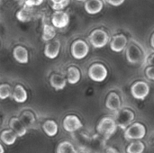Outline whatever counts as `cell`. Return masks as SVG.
<instances>
[{"label":"cell","mask_w":154,"mask_h":153,"mask_svg":"<svg viewBox=\"0 0 154 153\" xmlns=\"http://www.w3.org/2000/svg\"><path fill=\"white\" fill-rule=\"evenodd\" d=\"M117 126L118 125L115 119L111 117H104L99 122L97 130L98 134L101 135L106 141L116 132Z\"/></svg>","instance_id":"6da1fadb"},{"label":"cell","mask_w":154,"mask_h":153,"mask_svg":"<svg viewBox=\"0 0 154 153\" xmlns=\"http://www.w3.org/2000/svg\"><path fill=\"white\" fill-rule=\"evenodd\" d=\"M88 40L94 48L99 49V48L105 47L108 43L109 36L106 31L101 30V29H97V30H94L90 33Z\"/></svg>","instance_id":"7a4b0ae2"},{"label":"cell","mask_w":154,"mask_h":153,"mask_svg":"<svg viewBox=\"0 0 154 153\" xmlns=\"http://www.w3.org/2000/svg\"><path fill=\"white\" fill-rule=\"evenodd\" d=\"M117 125L125 130L126 129L134 120V114L130 109H120L116 112L115 118Z\"/></svg>","instance_id":"3957f363"},{"label":"cell","mask_w":154,"mask_h":153,"mask_svg":"<svg viewBox=\"0 0 154 153\" xmlns=\"http://www.w3.org/2000/svg\"><path fill=\"white\" fill-rule=\"evenodd\" d=\"M145 134H146V129L144 125L140 123H135L125 130V138L128 141L141 140L144 138Z\"/></svg>","instance_id":"277c9868"},{"label":"cell","mask_w":154,"mask_h":153,"mask_svg":"<svg viewBox=\"0 0 154 153\" xmlns=\"http://www.w3.org/2000/svg\"><path fill=\"white\" fill-rule=\"evenodd\" d=\"M107 74L106 68L100 63L93 64L88 69V76L95 82H103L106 78Z\"/></svg>","instance_id":"5b68a950"},{"label":"cell","mask_w":154,"mask_h":153,"mask_svg":"<svg viewBox=\"0 0 154 153\" xmlns=\"http://www.w3.org/2000/svg\"><path fill=\"white\" fill-rule=\"evenodd\" d=\"M150 93V87L144 81H137L131 87L132 96L138 100H143Z\"/></svg>","instance_id":"8992f818"},{"label":"cell","mask_w":154,"mask_h":153,"mask_svg":"<svg viewBox=\"0 0 154 153\" xmlns=\"http://www.w3.org/2000/svg\"><path fill=\"white\" fill-rule=\"evenodd\" d=\"M143 51L141 48L134 44L131 43L126 49V59L131 64H139L143 60Z\"/></svg>","instance_id":"52a82bcc"},{"label":"cell","mask_w":154,"mask_h":153,"mask_svg":"<svg viewBox=\"0 0 154 153\" xmlns=\"http://www.w3.org/2000/svg\"><path fill=\"white\" fill-rule=\"evenodd\" d=\"M88 45L82 40H77L71 45V54L76 60L84 59L88 55Z\"/></svg>","instance_id":"ba28073f"},{"label":"cell","mask_w":154,"mask_h":153,"mask_svg":"<svg viewBox=\"0 0 154 153\" xmlns=\"http://www.w3.org/2000/svg\"><path fill=\"white\" fill-rule=\"evenodd\" d=\"M63 128L68 133H75L82 128V123L76 115H68L63 120Z\"/></svg>","instance_id":"9c48e42d"},{"label":"cell","mask_w":154,"mask_h":153,"mask_svg":"<svg viewBox=\"0 0 154 153\" xmlns=\"http://www.w3.org/2000/svg\"><path fill=\"white\" fill-rule=\"evenodd\" d=\"M51 23H52V25L56 28H59V29L65 28L66 26H68L69 23V16L67 13L61 10H58L52 14Z\"/></svg>","instance_id":"30bf717a"},{"label":"cell","mask_w":154,"mask_h":153,"mask_svg":"<svg viewBox=\"0 0 154 153\" xmlns=\"http://www.w3.org/2000/svg\"><path fill=\"white\" fill-rule=\"evenodd\" d=\"M127 45V38L124 34L115 35L110 42V48L113 51L121 52L123 51Z\"/></svg>","instance_id":"8fae6325"},{"label":"cell","mask_w":154,"mask_h":153,"mask_svg":"<svg viewBox=\"0 0 154 153\" xmlns=\"http://www.w3.org/2000/svg\"><path fill=\"white\" fill-rule=\"evenodd\" d=\"M60 49V42L59 40H53L50 42H48L44 48V54L49 59H55L59 53Z\"/></svg>","instance_id":"7c38bea8"},{"label":"cell","mask_w":154,"mask_h":153,"mask_svg":"<svg viewBox=\"0 0 154 153\" xmlns=\"http://www.w3.org/2000/svg\"><path fill=\"white\" fill-rule=\"evenodd\" d=\"M121 105L122 103H121V99L119 96L115 92H111L106 98V106L111 111L117 112L118 110L121 109Z\"/></svg>","instance_id":"4fadbf2b"},{"label":"cell","mask_w":154,"mask_h":153,"mask_svg":"<svg viewBox=\"0 0 154 153\" xmlns=\"http://www.w3.org/2000/svg\"><path fill=\"white\" fill-rule=\"evenodd\" d=\"M9 125H10V128L13 131H14L19 137L24 136L26 134V133H27V127L23 124V123L21 121L20 118L13 117L10 120Z\"/></svg>","instance_id":"5bb4252c"},{"label":"cell","mask_w":154,"mask_h":153,"mask_svg":"<svg viewBox=\"0 0 154 153\" xmlns=\"http://www.w3.org/2000/svg\"><path fill=\"white\" fill-rule=\"evenodd\" d=\"M13 56L17 62L22 64H25L29 60L28 50L23 46H16L13 50Z\"/></svg>","instance_id":"9a60e30c"},{"label":"cell","mask_w":154,"mask_h":153,"mask_svg":"<svg viewBox=\"0 0 154 153\" xmlns=\"http://www.w3.org/2000/svg\"><path fill=\"white\" fill-rule=\"evenodd\" d=\"M103 2L101 0H87L85 3V10L89 14H97L103 9Z\"/></svg>","instance_id":"2e32d148"},{"label":"cell","mask_w":154,"mask_h":153,"mask_svg":"<svg viewBox=\"0 0 154 153\" xmlns=\"http://www.w3.org/2000/svg\"><path fill=\"white\" fill-rule=\"evenodd\" d=\"M68 79L60 74H52L50 78V83L55 90H62L65 88Z\"/></svg>","instance_id":"e0dca14e"},{"label":"cell","mask_w":154,"mask_h":153,"mask_svg":"<svg viewBox=\"0 0 154 153\" xmlns=\"http://www.w3.org/2000/svg\"><path fill=\"white\" fill-rule=\"evenodd\" d=\"M12 97L17 103H24L27 100V92L23 86L17 85L14 88Z\"/></svg>","instance_id":"ac0fdd59"},{"label":"cell","mask_w":154,"mask_h":153,"mask_svg":"<svg viewBox=\"0 0 154 153\" xmlns=\"http://www.w3.org/2000/svg\"><path fill=\"white\" fill-rule=\"evenodd\" d=\"M81 78L80 71L78 68L71 66L67 70V79L69 84H77Z\"/></svg>","instance_id":"d6986e66"},{"label":"cell","mask_w":154,"mask_h":153,"mask_svg":"<svg viewBox=\"0 0 154 153\" xmlns=\"http://www.w3.org/2000/svg\"><path fill=\"white\" fill-rule=\"evenodd\" d=\"M17 134L14 131L11 130H5L4 132H2L1 133V141L6 144V145H13L16 139H17Z\"/></svg>","instance_id":"ffe728a7"},{"label":"cell","mask_w":154,"mask_h":153,"mask_svg":"<svg viewBox=\"0 0 154 153\" xmlns=\"http://www.w3.org/2000/svg\"><path fill=\"white\" fill-rule=\"evenodd\" d=\"M42 129H43L44 133L50 137H54L58 133V125H57L56 122H54L52 120H47L43 124Z\"/></svg>","instance_id":"44dd1931"},{"label":"cell","mask_w":154,"mask_h":153,"mask_svg":"<svg viewBox=\"0 0 154 153\" xmlns=\"http://www.w3.org/2000/svg\"><path fill=\"white\" fill-rule=\"evenodd\" d=\"M57 153H79V151H78L75 149L74 145L71 142L68 141H64L58 145Z\"/></svg>","instance_id":"7402d4cb"},{"label":"cell","mask_w":154,"mask_h":153,"mask_svg":"<svg viewBox=\"0 0 154 153\" xmlns=\"http://www.w3.org/2000/svg\"><path fill=\"white\" fill-rule=\"evenodd\" d=\"M56 35V31L54 26H51V24L44 23L43 24V31H42V40L44 41H49L52 40Z\"/></svg>","instance_id":"603a6c76"},{"label":"cell","mask_w":154,"mask_h":153,"mask_svg":"<svg viewBox=\"0 0 154 153\" xmlns=\"http://www.w3.org/2000/svg\"><path fill=\"white\" fill-rule=\"evenodd\" d=\"M20 119L27 128H31L35 123V117H34L33 114L30 111H24L21 115Z\"/></svg>","instance_id":"cb8c5ba5"},{"label":"cell","mask_w":154,"mask_h":153,"mask_svg":"<svg viewBox=\"0 0 154 153\" xmlns=\"http://www.w3.org/2000/svg\"><path fill=\"white\" fill-rule=\"evenodd\" d=\"M145 145L142 142H133L126 149L127 153H143L144 151Z\"/></svg>","instance_id":"d4e9b609"},{"label":"cell","mask_w":154,"mask_h":153,"mask_svg":"<svg viewBox=\"0 0 154 153\" xmlns=\"http://www.w3.org/2000/svg\"><path fill=\"white\" fill-rule=\"evenodd\" d=\"M17 19L23 23H26L29 22L32 19V12H31V8L29 7H24L22 8L16 14Z\"/></svg>","instance_id":"484cf974"},{"label":"cell","mask_w":154,"mask_h":153,"mask_svg":"<svg viewBox=\"0 0 154 153\" xmlns=\"http://www.w3.org/2000/svg\"><path fill=\"white\" fill-rule=\"evenodd\" d=\"M51 7L56 11L62 10L69 3V0H51Z\"/></svg>","instance_id":"4316f807"},{"label":"cell","mask_w":154,"mask_h":153,"mask_svg":"<svg viewBox=\"0 0 154 153\" xmlns=\"http://www.w3.org/2000/svg\"><path fill=\"white\" fill-rule=\"evenodd\" d=\"M11 87L7 84H2L0 86V98L2 100L9 97L11 96Z\"/></svg>","instance_id":"83f0119b"},{"label":"cell","mask_w":154,"mask_h":153,"mask_svg":"<svg viewBox=\"0 0 154 153\" xmlns=\"http://www.w3.org/2000/svg\"><path fill=\"white\" fill-rule=\"evenodd\" d=\"M146 76L149 79L154 80V66H150L146 69L145 70Z\"/></svg>","instance_id":"f1b7e54d"},{"label":"cell","mask_w":154,"mask_h":153,"mask_svg":"<svg viewBox=\"0 0 154 153\" xmlns=\"http://www.w3.org/2000/svg\"><path fill=\"white\" fill-rule=\"evenodd\" d=\"M106 1L113 6H119L123 5L125 0H106Z\"/></svg>","instance_id":"f546056e"},{"label":"cell","mask_w":154,"mask_h":153,"mask_svg":"<svg viewBox=\"0 0 154 153\" xmlns=\"http://www.w3.org/2000/svg\"><path fill=\"white\" fill-rule=\"evenodd\" d=\"M105 153H118V151L115 148H113V147H108V148L106 149Z\"/></svg>","instance_id":"4dcf8cb0"},{"label":"cell","mask_w":154,"mask_h":153,"mask_svg":"<svg viewBox=\"0 0 154 153\" xmlns=\"http://www.w3.org/2000/svg\"><path fill=\"white\" fill-rule=\"evenodd\" d=\"M149 64H150V66H154V54H152L149 58Z\"/></svg>","instance_id":"1f68e13d"},{"label":"cell","mask_w":154,"mask_h":153,"mask_svg":"<svg viewBox=\"0 0 154 153\" xmlns=\"http://www.w3.org/2000/svg\"><path fill=\"white\" fill-rule=\"evenodd\" d=\"M151 45L154 49V33L152 35V38H151Z\"/></svg>","instance_id":"d6a6232c"},{"label":"cell","mask_w":154,"mask_h":153,"mask_svg":"<svg viewBox=\"0 0 154 153\" xmlns=\"http://www.w3.org/2000/svg\"><path fill=\"white\" fill-rule=\"evenodd\" d=\"M80 153H95L94 151H92L91 150H89V151H81Z\"/></svg>","instance_id":"836d02e7"},{"label":"cell","mask_w":154,"mask_h":153,"mask_svg":"<svg viewBox=\"0 0 154 153\" xmlns=\"http://www.w3.org/2000/svg\"><path fill=\"white\" fill-rule=\"evenodd\" d=\"M0 151H1V153H4V148L2 145H0Z\"/></svg>","instance_id":"e575fe53"},{"label":"cell","mask_w":154,"mask_h":153,"mask_svg":"<svg viewBox=\"0 0 154 153\" xmlns=\"http://www.w3.org/2000/svg\"><path fill=\"white\" fill-rule=\"evenodd\" d=\"M78 1H87V0H78Z\"/></svg>","instance_id":"d590c367"}]
</instances>
